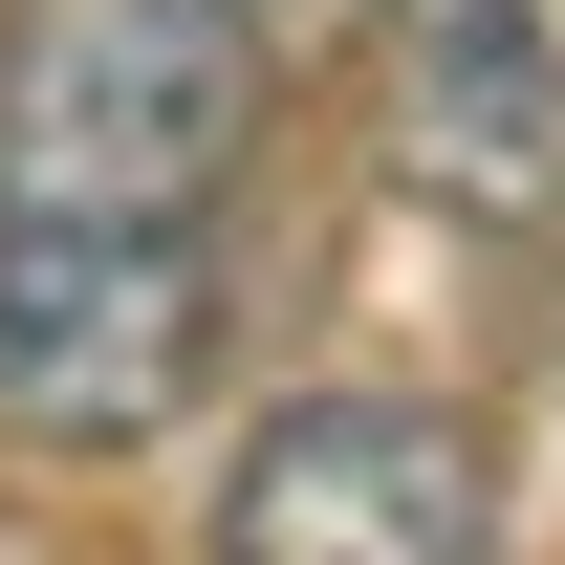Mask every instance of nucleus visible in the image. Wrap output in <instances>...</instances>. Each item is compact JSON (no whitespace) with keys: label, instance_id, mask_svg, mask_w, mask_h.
Returning <instances> with one entry per match:
<instances>
[{"label":"nucleus","instance_id":"f03ea898","mask_svg":"<svg viewBox=\"0 0 565 565\" xmlns=\"http://www.w3.org/2000/svg\"><path fill=\"white\" fill-rule=\"evenodd\" d=\"M217 370V217H0V435L131 457Z\"/></svg>","mask_w":565,"mask_h":565},{"label":"nucleus","instance_id":"39448f33","mask_svg":"<svg viewBox=\"0 0 565 565\" xmlns=\"http://www.w3.org/2000/svg\"><path fill=\"white\" fill-rule=\"evenodd\" d=\"M239 22H262V66H305V44H349L370 0H239Z\"/></svg>","mask_w":565,"mask_h":565},{"label":"nucleus","instance_id":"20e7f679","mask_svg":"<svg viewBox=\"0 0 565 565\" xmlns=\"http://www.w3.org/2000/svg\"><path fill=\"white\" fill-rule=\"evenodd\" d=\"M435 217H565V0H370Z\"/></svg>","mask_w":565,"mask_h":565},{"label":"nucleus","instance_id":"f257e3e1","mask_svg":"<svg viewBox=\"0 0 565 565\" xmlns=\"http://www.w3.org/2000/svg\"><path fill=\"white\" fill-rule=\"evenodd\" d=\"M262 131L239 0H0V217H217Z\"/></svg>","mask_w":565,"mask_h":565},{"label":"nucleus","instance_id":"7ed1b4c3","mask_svg":"<svg viewBox=\"0 0 565 565\" xmlns=\"http://www.w3.org/2000/svg\"><path fill=\"white\" fill-rule=\"evenodd\" d=\"M500 479L435 392H282L217 457V565H479Z\"/></svg>","mask_w":565,"mask_h":565}]
</instances>
